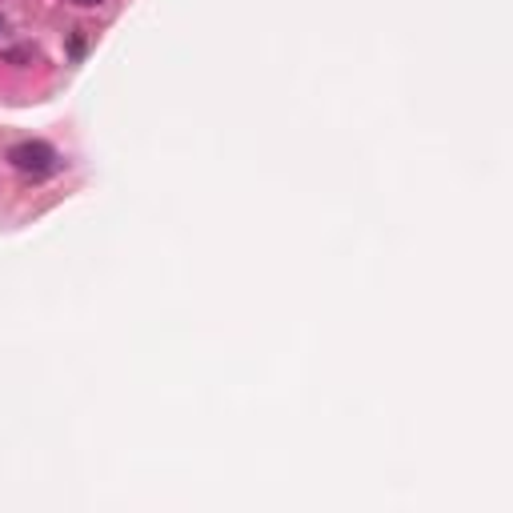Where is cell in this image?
<instances>
[{
  "instance_id": "6da1fadb",
  "label": "cell",
  "mask_w": 513,
  "mask_h": 513,
  "mask_svg": "<svg viewBox=\"0 0 513 513\" xmlns=\"http://www.w3.org/2000/svg\"><path fill=\"white\" fill-rule=\"evenodd\" d=\"M9 160H12V168H20L28 177H49L52 168H57V149L44 141H20V144H12Z\"/></svg>"
},
{
  "instance_id": "7a4b0ae2",
  "label": "cell",
  "mask_w": 513,
  "mask_h": 513,
  "mask_svg": "<svg viewBox=\"0 0 513 513\" xmlns=\"http://www.w3.org/2000/svg\"><path fill=\"white\" fill-rule=\"evenodd\" d=\"M76 9H93V4H101V0H73Z\"/></svg>"
},
{
  "instance_id": "3957f363",
  "label": "cell",
  "mask_w": 513,
  "mask_h": 513,
  "mask_svg": "<svg viewBox=\"0 0 513 513\" xmlns=\"http://www.w3.org/2000/svg\"><path fill=\"white\" fill-rule=\"evenodd\" d=\"M4 33H9V25H4V17H0V36H4Z\"/></svg>"
}]
</instances>
